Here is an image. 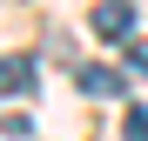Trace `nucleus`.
<instances>
[{
  "mask_svg": "<svg viewBox=\"0 0 148 141\" xmlns=\"http://www.w3.org/2000/svg\"><path fill=\"white\" fill-rule=\"evenodd\" d=\"M128 67H135V74H148V40H135V47H128Z\"/></svg>",
  "mask_w": 148,
  "mask_h": 141,
  "instance_id": "39448f33",
  "label": "nucleus"
},
{
  "mask_svg": "<svg viewBox=\"0 0 148 141\" xmlns=\"http://www.w3.org/2000/svg\"><path fill=\"white\" fill-rule=\"evenodd\" d=\"M121 141H148V108H128V121H121Z\"/></svg>",
  "mask_w": 148,
  "mask_h": 141,
  "instance_id": "20e7f679",
  "label": "nucleus"
},
{
  "mask_svg": "<svg viewBox=\"0 0 148 141\" xmlns=\"http://www.w3.org/2000/svg\"><path fill=\"white\" fill-rule=\"evenodd\" d=\"M27 87H34V61H27V54L0 61V101H7V94H27Z\"/></svg>",
  "mask_w": 148,
  "mask_h": 141,
  "instance_id": "f03ea898",
  "label": "nucleus"
},
{
  "mask_svg": "<svg viewBox=\"0 0 148 141\" xmlns=\"http://www.w3.org/2000/svg\"><path fill=\"white\" fill-rule=\"evenodd\" d=\"M81 87H88V94H114V101H121L128 81H121V67H81Z\"/></svg>",
  "mask_w": 148,
  "mask_h": 141,
  "instance_id": "7ed1b4c3",
  "label": "nucleus"
},
{
  "mask_svg": "<svg viewBox=\"0 0 148 141\" xmlns=\"http://www.w3.org/2000/svg\"><path fill=\"white\" fill-rule=\"evenodd\" d=\"M128 27H135V7L128 0H101V7H94V34L101 40H121Z\"/></svg>",
  "mask_w": 148,
  "mask_h": 141,
  "instance_id": "f257e3e1",
  "label": "nucleus"
}]
</instances>
